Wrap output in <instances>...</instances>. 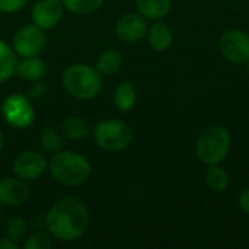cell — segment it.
Here are the masks:
<instances>
[{"mask_svg": "<svg viewBox=\"0 0 249 249\" xmlns=\"http://www.w3.org/2000/svg\"><path fill=\"white\" fill-rule=\"evenodd\" d=\"M18 54L13 47L0 39V83H4L16 73Z\"/></svg>", "mask_w": 249, "mask_h": 249, "instance_id": "obj_18", "label": "cell"}, {"mask_svg": "<svg viewBox=\"0 0 249 249\" xmlns=\"http://www.w3.org/2000/svg\"><path fill=\"white\" fill-rule=\"evenodd\" d=\"M3 147H4V137H3V131L0 128V156L3 153Z\"/></svg>", "mask_w": 249, "mask_h": 249, "instance_id": "obj_29", "label": "cell"}, {"mask_svg": "<svg viewBox=\"0 0 249 249\" xmlns=\"http://www.w3.org/2000/svg\"><path fill=\"white\" fill-rule=\"evenodd\" d=\"M29 0H0V12L1 13H16L22 10Z\"/></svg>", "mask_w": 249, "mask_h": 249, "instance_id": "obj_25", "label": "cell"}, {"mask_svg": "<svg viewBox=\"0 0 249 249\" xmlns=\"http://www.w3.org/2000/svg\"><path fill=\"white\" fill-rule=\"evenodd\" d=\"M53 245V236L48 232H35L23 242L25 249H51Z\"/></svg>", "mask_w": 249, "mask_h": 249, "instance_id": "obj_24", "label": "cell"}, {"mask_svg": "<svg viewBox=\"0 0 249 249\" xmlns=\"http://www.w3.org/2000/svg\"><path fill=\"white\" fill-rule=\"evenodd\" d=\"M89 226L88 206L77 197L57 200L45 216L47 232L60 242L77 241Z\"/></svg>", "mask_w": 249, "mask_h": 249, "instance_id": "obj_1", "label": "cell"}, {"mask_svg": "<svg viewBox=\"0 0 249 249\" xmlns=\"http://www.w3.org/2000/svg\"><path fill=\"white\" fill-rule=\"evenodd\" d=\"M136 6L140 15L150 20L163 19L172 6V0H136Z\"/></svg>", "mask_w": 249, "mask_h": 249, "instance_id": "obj_17", "label": "cell"}, {"mask_svg": "<svg viewBox=\"0 0 249 249\" xmlns=\"http://www.w3.org/2000/svg\"><path fill=\"white\" fill-rule=\"evenodd\" d=\"M206 184H207V187L212 191L222 193L229 185V175H228V172L222 166H219V163L207 165V169H206Z\"/></svg>", "mask_w": 249, "mask_h": 249, "instance_id": "obj_20", "label": "cell"}, {"mask_svg": "<svg viewBox=\"0 0 249 249\" xmlns=\"http://www.w3.org/2000/svg\"><path fill=\"white\" fill-rule=\"evenodd\" d=\"M137 102V92L130 82H121L114 92V104L118 111L130 112Z\"/></svg>", "mask_w": 249, "mask_h": 249, "instance_id": "obj_19", "label": "cell"}, {"mask_svg": "<svg viewBox=\"0 0 249 249\" xmlns=\"http://www.w3.org/2000/svg\"><path fill=\"white\" fill-rule=\"evenodd\" d=\"M64 9L74 15H90L96 12L105 0H61Z\"/></svg>", "mask_w": 249, "mask_h": 249, "instance_id": "obj_22", "label": "cell"}, {"mask_svg": "<svg viewBox=\"0 0 249 249\" xmlns=\"http://www.w3.org/2000/svg\"><path fill=\"white\" fill-rule=\"evenodd\" d=\"M95 144L108 153L125 150L134 139V131L130 124L123 120L108 118L99 121L92 131Z\"/></svg>", "mask_w": 249, "mask_h": 249, "instance_id": "obj_4", "label": "cell"}, {"mask_svg": "<svg viewBox=\"0 0 249 249\" xmlns=\"http://www.w3.org/2000/svg\"><path fill=\"white\" fill-rule=\"evenodd\" d=\"M29 198V187L26 181L18 177H6L0 179V204L3 207H20Z\"/></svg>", "mask_w": 249, "mask_h": 249, "instance_id": "obj_12", "label": "cell"}, {"mask_svg": "<svg viewBox=\"0 0 249 249\" xmlns=\"http://www.w3.org/2000/svg\"><path fill=\"white\" fill-rule=\"evenodd\" d=\"M12 47L19 57H35L39 55L47 47L45 31L34 23L20 26L12 39Z\"/></svg>", "mask_w": 249, "mask_h": 249, "instance_id": "obj_7", "label": "cell"}, {"mask_svg": "<svg viewBox=\"0 0 249 249\" xmlns=\"http://www.w3.org/2000/svg\"><path fill=\"white\" fill-rule=\"evenodd\" d=\"M223 57L233 64H249V34L241 29H229L219 39Z\"/></svg>", "mask_w": 249, "mask_h": 249, "instance_id": "obj_8", "label": "cell"}, {"mask_svg": "<svg viewBox=\"0 0 249 249\" xmlns=\"http://www.w3.org/2000/svg\"><path fill=\"white\" fill-rule=\"evenodd\" d=\"M12 168L15 177L23 181H35L45 174L48 169V162L41 152L23 150L16 155Z\"/></svg>", "mask_w": 249, "mask_h": 249, "instance_id": "obj_9", "label": "cell"}, {"mask_svg": "<svg viewBox=\"0 0 249 249\" xmlns=\"http://www.w3.org/2000/svg\"><path fill=\"white\" fill-rule=\"evenodd\" d=\"M44 92H45V85L34 82V85L29 89V98L31 99H38V98H41L44 95Z\"/></svg>", "mask_w": 249, "mask_h": 249, "instance_id": "obj_26", "label": "cell"}, {"mask_svg": "<svg viewBox=\"0 0 249 249\" xmlns=\"http://www.w3.org/2000/svg\"><path fill=\"white\" fill-rule=\"evenodd\" d=\"M239 207L244 213L249 214V188L244 190L242 194L239 196Z\"/></svg>", "mask_w": 249, "mask_h": 249, "instance_id": "obj_27", "label": "cell"}, {"mask_svg": "<svg viewBox=\"0 0 249 249\" xmlns=\"http://www.w3.org/2000/svg\"><path fill=\"white\" fill-rule=\"evenodd\" d=\"M147 19L140 13H125L115 22V35L123 42H139L147 35Z\"/></svg>", "mask_w": 249, "mask_h": 249, "instance_id": "obj_11", "label": "cell"}, {"mask_svg": "<svg viewBox=\"0 0 249 249\" xmlns=\"http://www.w3.org/2000/svg\"><path fill=\"white\" fill-rule=\"evenodd\" d=\"M26 233H28V223L22 217H12L6 223L4 236L9 238L10 241L16 242L18 245H19V242L26 239Z\"/></svg>", "mask_w": 249, "mask_h": 249, "instance_id": "obj_23", "label": "cell"}, {"mask_svg": "<svg viewBox=\"0 0 249 249\" xmlns=\"http://www.w3.org/2000/svg\"><path fill=\"white\" fill-rule=\"evenodd\" d=\"M19 245L13 241H10L9 238H0V249H18Z\"/></svg>", "mask_w": 249, "mask_h": 249, "instance_id": "obj_28", "label": "cell"}, {"mask_svg": "<svg viewBox=\"0 0 249 249\" xmlns=\"http://www.w3.org/2000/svg\"><path fill=\"white\" fill-rule=\"evenodd\" d=\"M232 139L222 125H212L201 131L196 142V155L206 165H216L225 160L231 150Z\"/></svg>", "mask_w": 249, "mask_h": 249, "instance_id": "obj_5", "label": "cell"}, {"mask_svg": "<svg viewBox=\"0 0 249 249\" xmlns=\"http://www.w3.org/2000/svg\"><path fill=\"white\" fill-rule=\"evenodd\" d=\"M0 112L6 124L13 128H28L35 120L31 98L22 93L7 95L1 102Z\"/></svg>", "mask_w": 249, "mask_h": 249, "instance_id": "obj_6", "label": "cell"}, {"mask_svg": "<svg viewBox=\"0 0 249 249\" xmlns=\"http://www.w3.org/2000/svg\"><path fill=\"white\" fill-rule=\"evenodd\" d=\"M60 131L64 136V139H69L73 142L85 140L86 137H89L92 134L90 125L83 118L76 117V115L66 117L60 123Z\"/></svg>", "mask_w": 249, "mask_h": 249, "instance_id": "obj_14", "label": "cell"}, {"mask_svg": "<svg viewBox=\"0 0 249 249\" xmlns=\"http://www.w3.org/2000/svg\"><path fill=\"white\" fill-rule=\"evenodd\" d=\"M146 36H147L149 45L156 51H165L172 44V31L169 25H166L160 19L155 20V23L149 26Z\"/></svg>", "mask_w": 249, "mask_h": 249, "instance_id": "obj_15", "label": "cell"}, {"mask_svg": "<svg viewBox=\"0 0 249 249\" xmlns=\"http://www.w3.org/2000/svg\"><path fill=\"white\" fill-rule=\"evenodd\" d=\"M16 74L26 82H39L47 74V64L38 55L23 57L20 61H18Z\"/></svg>", "mask_w": 249, "mask_h": 249, "instance_id": "obj_13", "label": "cell"}, {"mask_svg": "<svg viewBox=\"0 0 249 249\" xmlns=\"http://www.w3.org/2000/svg\"><path fill=\"white\" fill-rule=\"evenodd\" d=\"M41 147L45 153H57L60 150H63L64 146V136L61 134L60 130L54 128V127H48L41 133Z\"/></svg>", "mask_w": 249, "mask_h": 249, "instance_id": "obj_21", "label": "cell"}, {"mask_svg": "<svg viewBox=\"0 0 249 249\" xmlns=\"http://www.w3.org/2000/svg\"><path fill=\"white\" fill-rule=\"evenodd\" d=\"M123 67V55L117 50H105L96 58L95 69L102 74V77H109L117 74Z\"/></svg>", "mask_w": 249, "mask_h": 249, "instance_id": "obj_16", "label": "cell"}, {"mask_svg": "<svg viewBox=\"0 0 249 249\" xmlns=\"http://www.w3.org/2000/svg\"><path fill=\"white\" fill-rule=\"evenodd\" d=\"M64 90L77 101H90L102 89V74L89 64L74 63L64 69L61 74Z\"/></svg>", "mask_w": 249, "mask_h": 249, "instance_id": "obj_3", "label": "cell"}, {"mask_svg": "<svg viewBox=\"0 0 249 249\" xmlns=\"http://www.w3.org/2000/svg\"><path fill=\"white\" fill-rule=\"evenodd\" d=\"M51 178L63 187H79L85 184L90 174L92 165L86 156L71 150L54 153L48 162Z\"/></svg>", "mask_w": 249, "mask_h": 249, "instance_id": "obj_2", "label": "cell"}, {"mask_svg": "<svg viewBox=\"0 0 249 249\" xmlns=\"http://www.w3.org/2000/svg\"><path fill=\"white\" fill-rule=\"evenodd\" d=\"M64 6L61 0H35L31 7V20L44 31L54 29L63 19Z\"/></svg>", "mask_w": 249, "mask_h": 249, "instance_id": "obj_10", "label": "cell"}]
</instances>
